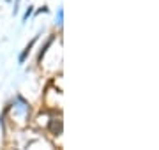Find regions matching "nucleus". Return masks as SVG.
Masks as SVG:
<instances>
[{
  "label": "nucleus",
  "mask_w": 159,
  "mask_h": 150,
  "mask_svg": "<svg viewBox=\"0 0 159 150\" xmlns=\"http://www.w3.org/2000/svg\"><path fill=\"white\" fill-rule=\"evenodd\" d=\"M50 131L53 134H57V136L58 134H62V122L60 120H51L50 122Z\"/></svg>",
  "instance_id": "obj_1"
}]
</instances>
